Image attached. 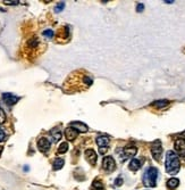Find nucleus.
Instances as JSON below:
<instances>
[{
	"label": "nucleus",
	"mask_w": 185,
	"mask_h": 190,
	"mask_svg": "<svg viewBox=\"0 0 185 190\" xmlns=\"http://www.w3.org/2000/svg\"><path fill=\"white\" fill-rule=\"evenodd\" d=\"M45 38H48V39H51L53 36V30H44L43 33H42Z\"/></svg>",
	"instance_id": "22"
},
{
	"label": "nucleus",
	"mask_w": 185,
	"mask_h": 190,
	"mask_svg": "<svg viewBox=\"0 0 185 190\" xmlns=\"http://www.w3.org/2000/svg\"><path fill=\"white\" fill-rule=\"evenodd\" d=\"M152 105L154 107H157V108H164V107L169 105V101L166 100V99H161V100H157L154 101V102H152Z\"/></svg>",
	"instance_id": "20"
},
{
	"label": "nucleus",
	"mask_w": 185,
	"mask_h": 190,
	"mask_svg": "<svg viewBox=\"0 0 185 190\" xmlns=\"http://www.w3.org/2000/svg\"><path fill=\"white\" fill-rule=\"evenodd\" d=\"M64 164H65V161L63 159V158H56V159L53 161V170L55 171L60 170V169H63Z\"/></svg>",
	"instance_id": "19"
},
{
	"label": "nucleus",
	"mask_w": 185,
	"mask_h": 190,
	"mask_svg": "<svg viewBox=\"0 0 185 190\" xmlns=\"http://www.w3.org/2000/svg\"><path fill=\"white\" fill-rule=\"evenodd\" d=\"M107 151V148H100V154H105Z\"/></svg>",
	"instance_id": "29"
},
{
	"label": "nucleus",
	"mask_w": 185,
	"mask_h": 190,
	"mask_svg": "<svg viewBox=\"0 0 185 190\" xmlns=\"http://www.w3.org/2000/svg\"><path fill=\"white\" fill-rule=\"evenodd\" d=\"M137 153V148L134 146H129L123 150V155H122V161H126L127 158L134 157Z\"/></svg>",
	"instance_id": "9"
},
{
	"label": "nucleus",
	"mask_w": 185,
	"mask_h": 190,
	"mask_svg": "<svg viewBox=\"0 0 185 190\" xmlns=\"http://www.w3.org/2000/svg\"><path fill=\"white\" fill-rule=\"evenodd\" d=\"M41 41L38 36H32L25 45V51L31 57H35L41 53Z\"/></svg>",
	"instance_id": "3"
},
{
	"label": "nucleus",
	"mask_w": 185,
	"mask_h": 190,
	"mask_svg": "<svg viewBox=\"0 0 185 190\" xmlns=\"http://www.w3.org/2000/svg\"><path fill=\"white\" fill-rule=\"evenodd\" d=\"M151 154L156 161H160L161 154H162V146H161L160 140H156L151 143Z\"/></svg>",
	"instance_id": "5"
},
{
	"label": "nucleus",
	"mask_w": 185,
	"mask_h": 190,
	"mask_svg": "<svg viewBox=\"0 0 185 190\" xmlns=\"http://www.w3.org/2000/svg\"><path fill=\"white\" fill-rule=\"evenodd\" d=\"M2 149H4V148H2L1 146H0V156H1V153H2Z\"/></svg>",
	"instance_id": "30"
},
{
	"label": "nucleus",
	"mask_w": 185,
	"mask_h": 190,
	"mask_svg": "<svg viewBox=\"0 0 185 190\" xmlns=\"http://www.w3.org/2000/svg\"><path fill=\"white\" fill-rule=\"evenodd\" d=\"M97 145L100 147V148H106L108 147L109 145V138L106 137V136H99L97 138Z\"/></svg>",
	"instance_id": "15"
},
{
	"label": "nucleus",
	"mask_w": 185,
	"mask_h": 190,
	"mask_svg": "<svg viewBox=\"0 0 185 190\" xmlns=\"http://www.w3.org/2000/svg\"><path fill=\"white\" fill-rule=\"evenodd\" d=\"M56 39L58 42H66V41H68L69 28L67 26V25H66V26H63V28H60L58 31H57Z\"/></svg>",
	"instance_id": "6"
},
{
	"label": "nucleus",
	"mask_w": 185,
	"mask_h": 190,
	"mask_svg": "<svg viewBox=\"0 0 185 190\" xmlns=\"http://www.w3.org/2000/svg\"><path fill=\"white\" fill-rule=\"evenodd\" d=\"M102 167H103V170H105L106 172H108V173L115 171V169H116L115 159H114L111 156H106V157L103 158V161H102Z\"/></svg>",
	"instance_id": "7"
},
{
	"label": "nucleus",
	"mask_w": 185,
	"mask_h": 190,
	"mask_svg": "<svg viewBox=\"0 0 185 190\" xmlns=\"http://www.w3.org/2000/svg\"><path fill=\"white\" fill-rule=\"evenodd\" d=\"M5 4H7V5H17V4H18V1H5Z\"/></svg>",
	"instance_id": "28"
},
{
	"label": "nucleus",
	"mask_w": 185,
	"mask_h": 190,
	"mask_svg": "<svg viewBox=\"0 0 185 190\" xmlns=\"http://www.w3.org/2000/svg\"><path fill=\"white\" fill-rule=\"evenodd\" d=\"M85 158H86V161L90 163V165H92V166L97 165L98 156H97V154H96V151H94L93 149L85 150Z\"/></svg>",
	"instance_id": "10"
},
{
	"label": "nucleus",
	"mask_w": 185,
	"mask_h": 190,
	"mask_svg": "<svg viewBox=\"0 0 185 190\" xmlns=\"http://www.w3.org/2000/svg\"><path fill=\"white\" fill-rule=\"evenodd\" d=\"M178 184H180V180L177 178H172L167 181V187H168V189H176L177 187H178Z\"/></svg>",
	"instance_id": "18"
},
{
	"label": "nucleus",
	"mask_w": 185,
	"mask_h": 190,
	"mask_svg": "<svg viewBox=\"0 0 185 190\" xmlns=\"http://www.w3.org/2000/svg\"><path fill=\"white\" fill-rule=\"evenodd\" d=\"M77 134H78V132H77L75 129L71 128V126L65 130V137H66V139H67V140H69V141L75 140V139H76V137H77Z\"/></svg>",
	"instance_id": "13"
},
{
	"label": "nucleus",
	"mask_w": 185,
	"mask_h": 190,
	"mask_svg": "<svg viewBox=\"0 0 185 190\" xmlns=\"http://www.w3.org/2000/svg\"><path fill=\"white\" fill-rule=\"evenodd\" d=\"M2 99H4V101L8 106H13L20 100V97H17V96L13 95V93L7 92V93H4V95H2Z\"/></svg>",
	"instance_id": "12"
},
{
	"label": "nucleus",
	"mask_w": 185,
	"mask_h": 190,
	"mask_svg": "<svg viewBox=\"0 0 185 190\" xmlns=\"http://www.w3.org/2000/svg\"><path fill=\"white\" fill-rule=\"evenodd\" d=\"M50 134H51V138L53 139V141H59L61 139V131L58 128H55L50 131Z\"/></svg>",
	"instance_id": "17"
},
{
	"label": "nucleus",
	"mask_w": 185,
	"mask_h": 190,
	"mask_svg": "<svg viewBox=\"0 0 185 190\" xmlns=\"http://www.w3.org/2000/svg\"><path fill=\"white\" fill-rule=\"evenodd\" d=\"M93 83V77L83 69L75 71L69 74L63 85V90L66 93L81 92L89 89Z\"/></svg>",
	"instance_id": "1"
},
{
	"label": "nucleus",
	"mask_w": 185,
	"mask_h": 190,
	"mask_svg": "<svg viewBox=\"0 0 185 190\" xmlns=\"http://www.w3.org/2000/svg\"><path fill=\"white\" fill-rule=\"evenodd\" d=\"M5 137H6V134H5L4 130L0 129V141H4V140H5Z\"/></svg>",
	"instance_id": "27"
},
{
	"label": "nucleus",
	"mask_w": 185,
	"mask_h": 190,
	"mask_svg": "<svg viewBox=\"0 0 185 190\" xmlns=\"http://www.w3.org/2000/svg\"><path fill=\"white\" fill-rule=\"evenodd\" d=\"M94 190H105V189H94Z\"/></svg>",
	"instance_id": "32"
},
{
	"label": "nucleus",
	"mask_w": 185,
	"mask_h": 190,
	"mask_svg": "<svg viewBox=\"0 0 185 190\" xmlns=\"http://www.w3.org/2000/svg\"><path fill=\"white\" fill-rule=\"evenodd\" d=\"M174 148H175V151L178 154V156L185 157V140L184 139H181V138H180V139L175 140Z\"/></svg>",
	"instance_id": "8"
},
{
	"label": "nucleus",
	"mask_w": 185,
	"mask_h": 190,
	"mask_svg": "<svg viewBox=\"0 0 185 190\" xmlns=\"http://www.w3.org/2000/svg\"><path fill=\"white\" fill-rule=\"evenodd\" d=\"M64 8H65V2H59V4L55 7V13H60Z\"/></svg>",
	"instance_id": "23"
},
{
	"label": "nucleus",
	"mask_w": 185,
	"mask_h": 190,
	"mask_svg": "<svg viewBox=\"0 0 185 190\" xmlns=\"http://www.w3.org/2000/svg\"><path fill=\"white\" fill-rule=\"evenodd\" d=\"M24 170H25V171H28V166H27V165H25V166H24Z\"/></svg>",
	"instance_id": "31"
},
{
	"label": "nucleus",
	"mask_w": 185,
	"mask_h": 190,
	"mask_svg": "<svg viewBox=\"0 0 185 190\" xmlns=\"http://www.w3.org/2000/svg\"><path fill=\"white\" fill-rule=\"evenodd\" d=\"M68 150V143L67 142H61L60 146L58 147V153L59 154H65Z\"/></svg>",
	"instance_id": "21"
},
{
	"label": "nucleus",
	"mask_w": 185,
	"mask_h": 190,
	"mask_svg": "<svg viewBox=\"0 0 185 190\" xmlns=\"http://www.w3.org/2000/svg\"><path fill=\"white\" fill-rule=\"evenodd\" d=\"M115 186L116 187L123 186V179H122V177H118V178L115 180Z\"/></svg>",
	"instance_id": "25"
},
{
	"label": "nucleus",
	"mask_w": 185,
	"mask_h": 190,
	"mask_svg": "<svg viewBox=\"0 0 185 190\" xmlns=\"http://www.w3.org/2000/svg\"><path fill=\"white\" fill-rule=\"evenodd\" d=\"M165 166H166V172L170 175H175V174L180 171V158L178 155L173 151V150H168L166 154V161H165Z\"/></svg>",
	"instance_id": "2"
},
{
	"label": "nucleus",
	"mask_w": 185,
	"mask_h": 190,
	"mask_svg": "<svg viewBox=\"0 0 185 190\" xmlns=\"http://www.w3.org/2000/svg\"><path fill=\"white\" fill-rule=\"evenodd\" d=\"M50 146H51V143H50V141H49L47 138H40V139L38 140V148H39V150L42 151V153L48 151V150L50 149Z\"/></svg>",
	"instance_id": "11"
},
{
	"label": "nucleus",
	"mask_w": 185,
	"mask_h": 190,
	"mask_svg": "<svg viewBox=\"0 0 185 190\" xmlns=\"http://www.w3.org/2000/svg\"><path fill=\"white\" fill-rule=\"evenodd\" d=\"M129 167L131 171H134V172H135V171H137L141 167V161H140V159H136V158H133L132 161L129 162Z\"/></svg>",
	"instance_id": "16"
},
{
	"label": "nucleus",
	"mask_w": 185,
	"mask_h": 190,
	"mask_svg": "<svg viewBox=\"0 0 185 190\" xmlns=\"http://www.w3.org/2000/svg\"><path fill=\"white\" fill-rule=\"evenodd\" d=\"M6 121V114H5L4 109L0 107V124H2Z\"/></svg>",
	"instance_id": "24"
},
{
	"label": "nucleus",
	"mask_w": 185,
	"mask_h": 190,
	"mask_svg": "<svg viewBox=\"0 0 185 190\" xmlns=\"http://www.w3.org/2000/svg\"><path fill=\"white\" fill-rule=\"evenodd\" d=\"M143 9H144V5L143 4H137V6H136V12L137 13H141V12H143Z\"/></svg>",
	"instance_id": "26"
},
{
	"label": "nucleus",
	"mask_w": 185,
	"mask_h": 190,
	"mask_svg": "<svg viewBox=\"0 0 185 190\" xmlns=\"http://www.w3.org/2000/svg\"><path fill=\"white\" fill-rule=\"evenodd\" d=\"M157 178H158V170L156 167H149L143 174V183L145 187L154 188L157 186Z\"/></svg>",
	"instance_id": "4"
},
{
	"label": "nucleus",
	"mask_w": 185,
	"mask_h": 190,
	"mask_svg": "<svg viewBox=\"0 0 185 190\" xmlns=\"http://www.w3.org/2000/svg\"><path fill=\"white\" fill-rule=\"evenodd\" d=\"M71 128L73 129H75L76 131H80V132H88V126L85 125L84 123H82V122H72L71 123Z\"/></svg>",
	"instance_id": "14"
}]
</instances>
